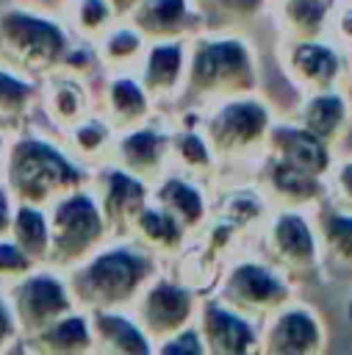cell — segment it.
Returning <instances> with one entry per match:
<instances>
[{
	"instance_id": "obj_19",
	"label": "cell",
	"mask_w": 352,
	"mask_h": 355,
	"mask_svg": "<svg viewBox=\"0 0 352 355\" xmlns=\"http://www.w3.org/2000/svg\"><path fill=\"white\" fill-rule=\"evenodd\" d=\"M150 313L158 324H172L186 316V297L177 288H158L150 297Z\"/></svg>"
},
{
	"instance_id": "obj_14",
	"label": "cell",
	"mask_w": 352,
	"mask_h": 355,
	"mask_svg": "<svg viewBox=\"0 0 352 355\" xmlns=\"http://www.w3.org/2000/svg\"><path fill=\"white\" fill-rule=\"evenodd\" d=\"M94 233H97V216H94V208L89 205V200H83V197L69 200L58 211V239L64 247L78 250Z\"/></svg>"
},
{
	"instance_id": "obj_40",
	"label": "cell",
	"mask_w": 352,
	"mask_h": 355,
	"mask_svg": "<svg viewBox=\"0 0 352 355\" xmlns=\"http://www.w3.org/2000/svg\"><path fill=\"white\" fill-rule=\"evenodd\" d=\"M3 333H6V316H3V311H0V338H3Z\"/></svg>"
},
{
	"instance_id": "obj_20",
	"label": "cell",
	"mask_w": 352,
	"mask_h": 355,
	"mask_svg": "<svg viewBox=\"0 0 352 355\" xmlns=\"http://www.w3.org/2000/svg\"><path fill=\"white\" fill-rule=\"evenodd\" d=\"M327 33H333V42H338L344 50L352 53V0H338L335 3Z\"/></svg>"
},
{
	"instance_id": "obj_32",
	"label": "cell",
	"mask_w": 352,
	"mask_h": 355,
	"mask_svg": "<svg viewBox=\"0 0 352 355\" xmlns=\"http://www.w3.org/2000/svg\"><path fill=\"white\" fill-rule=\"evenodd\" d=\"M19 266H25V258L14 247L0 244V269H19Z\"/></svg>"
},
{
	"instance_id": "obj_13",
	"label": "cell",
	"mask_w": 352,
	"mask_h": 355,
	"mask_svg": "<svg viewBox=\"0 0 352 355\" xmlns=\"http://www.w3.org/2000/svg\"><path fill=\"white\" fill-rule=\"evenodd\" d=\"M141 275V263L133 255L114 252L91 266V283L105 294H125Z\"/></svg>"
},
{
	"instance_id": "obj_9",
	"label": "cell",
	"mask_w": 352,
	"mask_h": 355,
	"mask_svg": "<svg viewBox=\"0 0 352 355\" xmlns=\"http://www.w3.org/2000/svg\"><path fill=\"white\" fill-rule=\"evenodd\" d=\"M269 180L274 186V191L285 200L288 208H316L319 202L327 200V183L319 175H310L288 161L274 158L272 169H269Z\"/></svg>"
},
{
	"instance_id": "obj_41",
	"label": "cell",
	"mask_w": 352,
	"mask_h": 355,
	"mask_svg": "<svg viewBox=\"0 0 352 355\" xmlns=\"http://www.w3.org/2000/svg\"><path fill=\"white\" fill-rule=\"evenodd\" d=\"M349 316H352V300H349Z\"/></svg>"
},
{
	"instance_id": "obj_12",
	"label": "cell",
	"mask_w": 352,
	"mask_h": 355,
	"mask_svg": "<svg viewBox=\"0 0 352 355\" xmlns=\"http://www.w3.org/2000/svg\"><path fill=\"white\" fill-rule=\"evenodd\" d=\"M17 178H25V186H47L61 180H75V172L42 144H25L17 161Z\"/></svg>"
},
{
	"instance_id": "obj_2",
	"label": "cell",
	"mask_w": 352,
	"mask_h": 355,
	"mask_svg": "<svg viewBox=\"0 0 352 355\" xmlns=\"http://www.w3.org/2000/svg\"><path fill=\"white\" fill-rule=\"evenodd\" d=\"M272 247L283 266L299 275H316L322 269V247L316 225L299 211L288 208L272 222Z\"/></svg>"
},
{
	"instance_id": "obj_30",
	"label": "cell",
	"mask_w": 352,
	"mask_h": 355,
	"mask_svg": "<svg viewBox=\"0 0 352 355\" xmlns=\"http://www.w3.org/2000/svg\"><path fill=\"white\" fill-rule=\"evenodd\" d=\"M55 338L61 341V344H80L83 338H86V330H83V324L78 322V319H72V322H67V324H61L58 330H55Z\"/></svg>"
},
{
	"instance_id": "obj_15",
	"label": "cell",
	"mask_w": 352,
	"mask_h": 355,
	"mask_svg": "<svg viewBox=\"0 0 352 355\" xmlns=\"http://www.w3.org/2000/svg\"><path fill=\"white\" fill-rule=\"evenodd\" d=\"M208 327L213 333V341H216V349H225V352H244V349H252V327L227 313V311H219V308H211V316H208Z\"/></svg>"
},
{
	"instance_id": "obj_26",
	"label": "cell",
	"mask_w": 352,
	"mask_h": 355,
	"mask_svg": "<svg viewBox=\"0 0 352 355\" xmlns=\"http://www.w3.org/2000/svg\"><path fill=\"white\" fill-rule=\"evenodd\" d=\"M166 197H169L175 205H180L188 216H197V214H200V197H197V191L186 189L183 183H172V186L166 189Z\"/></svg>"
},
{
	"instance_id": "obj_36",
	"label": "cell",
	"mask_w": 352,
	"mask_h": 355,
	"mask_svg": "<svg viewBox=\"0 0 352 355\" xmlns=\"http://www.w3.org/2000/svg\"><path fill=\"white\" fill-rule=\"evenodd\" d=\"M200 349H202V347H200V341L194 338V333H186L183 341H175V344L166 347V352H200Z\"/></svg>"
},
{
	"instance_id": "obj_5",
	"label": "cell",
	"mask_w": 352,
	"mask_h": 355,
	"mask_svg": "<svg viewBox=\"0 0 352 355\" xmlns=\"http://www.w3.org/2000/svg\"><path fill=\"white\" fill-rule=\"evenodd\" d=\"M316 233L322 247V266L352 277V214L335 208L330 200L316 205Z\"/></svg>"
},
{
	"instance_id": "obj_29",
	"label": "cell",
	"mask_w": 352,
	"mask_h": 355,
	"mask_svg": "<svg viewBox=\"0 0 352 355\" xmlns=\"http://www.w3.org/2000/svg\"><path fill=\"white\" fill-rule=\"evenodd\" d=\"M114 97H116V103L122 105V108H141V94H139V89L133 86V83H116V92H114Z\"/></svg>"
},
{
	"instance_id": "obj_6",
	"label": "cell",
	"mask_w": 352,
	"mask_h": 355,
	"mask_svg": "<svg viewBox=\"0 0 352 355\" xmlns=\"http://www.w3.org/2000/svg\"><path fill=\"white\" fill-rule=\"evenodd\" d=\"M272 147L277 153L280 161H288L310 175L327 178L330 166H333V147L327 141H322L319 136H313L310 130H305L302 125H280L272 128Z\"/></svg>"
},
{
	"instance_id": "obj_28",
	"label": "cell",
	"mask_w": 352,
	"mask_h": 355,
	"mask_svg": "<svg viewBox=\"0 0 352 355\" xmlns=\"http://www.w3.org/2000/svg\"><path fill=\"white\" fill-rule=\"evenodd\" d=\"M227 208H230V219H233V222H247V219H252V216L258 214V200H252V197H238V200H233Z\"/></svg>"
},
{
	"instance_id": "obj_33",
	"label": "cell",
	"mask_w": 352,
	"mask_h": 355,
	"mask_svg": "<svg viewBox=\"0 0 352 355\" xmlns=\"http://www.w3.org/2000/svg\"><path fill=\"white\" fill-rule=\"evenodd\" d=\"M216 3L227 11H236V14H252V11H258V6L263 0H216Z\"/></svg>"
},
{
	"instance_id": "obj_4",
	"label": "cell",
	"mask_w": 352,
	"mask_h": 355,
	"mask_svg": "<svg viewBox=\"0 0 352 355\" xmlns=\"http://www.w3.org/2000/svg\"><path fill=\"white\" fill-rule=\"evenodd\" d=\"M324 324L316 311L305 305L283 308L269 327L266 347L272 352H319L324 349Z\"/></svg>"
},
{
	"instance_id": "obj_10",
	"label": "cell",
	"mask_w": 352,
	"mask_h": 355,
	"mask_svg": "<svg viewBox=\"0 0 352 355\" xmlns=\"http://www.w3.org/2000/svg\"><path fill=\"white\" fill-rule=\"evenodd\" d=\"M216 130H219V139L225 144H236V147L255 144L269 130V111L261 103H252V100L233 103L222 111V116L216 122Z\"/></svg>"
},
{
	"instance_id": "obj_11",
	"label": "cell",
	"mask_w": 352,
	"mask_h": 355,
	"mask_svg": "<svg viewBox=\"0 0 352 355\" xmlns=\"http://www.w3.org/2000/svg\"><path fill=\"white\" fill-rule=\"evenodd\" d=\"M338 0H283L280 14L291 39H319L327 36L333 8Z\"/></svg>"
},
{
	"instance_id": "obj_27",
	"label": "cell",
	"mask_w": 352,
	"mask_h": 355,
	"mask_svg": "<svg viewBox=\"0 0 352 355\" xmlns=\"http://www.w3.org/2000/svg\"><path fill=\"white\" fill-rule=\"evenodd\" d=\"M155 147H158V141H155L152 133H139V136L127 139V144H125V150H127L130 158H136V161H147V158H152Z\"/></svg>"
},
{
	"instance_id": "obj_8",
	"label": "cell",
	"mask_w": 352,
	"mask_h": 355,
	"mask_svg": "<svg viewBox=\"0 0 352 355\" xmlns=\"http://www.w3.org/2000/svg\"><path fill=\"white\" fill-rule=\"evenodd\" d=\"M194 75L202 83H222V86H236V89L252 86L249 55H247L244 44H238V42L208 44L197 55V72Z\"/></svg>"
},
{
	"instance_id": "obj_7",
	"label": "cell",
	"mask_w": 352,
	"mask_h": 355,
	"mask_svg": "<svg viewBox=\"0 0 352 355\" xmlns=\"http://www.w3.org/2000/svg\"><path fill=\"white\" fill-rule=\"evenodd\" d=\"M230 297L238 305L258 308V311H274L283 308L288 300V286L280 275H274L269 266L261 263H244L230 277Z\"/></svg>"
},
{
	"instance_id": "obj_1",
	"label": "cell",
	"mask_w": 352,
	"mask_h": 355,
	"mask_svg": "<svg viewBox=\"0 0 352 355\" xmlns=\"http://www.w3.org/2000/svg\"><path fill=\"white\" fill-rule=\"evenodd\" d=\"M352 53L344 50L338 42L319 36V39H291L285 44V69L294 78V83L310 94V92H327V89H346Z\"/></svg>"
},
{
	"instance_id": "obj_37",
	"label": "cell",
	"mask_w": 352,
	"mask_h": 355,
	"mask_svg": "<svg viewBox=\"0 0 352 355\" xmlns=\"http://www.w3.org/2000/svg\"><path fill=\"white\" fill-rule=\"evenodd\" d=\"M183 147H186V155H188V161H202V158H205V150H202V144H200V139H194V136H188Z\"/></svg>"
},
{
	"instance_id": "obj_23",
	"label": "cell",
	"mask_w": 352,
	"mask_h": 355,
	"mask_svg": "<svg viewBox=\"0 0 352 355\" xmlns=\"http://www.w3.org/2000/svg\"><path fill=\"white\" fill-rule=\"evenodd\" d=\"M139 197H141V189H139L133 180H127V178H122V175L114 178L111 194H108V205H114V208H127V205H136Z\"/></svg>"
},
{
	"instance_id": "obj_35",
	"label": "cell",
	"mask_w": 352,
	"mask_h": 355,
	"mask_svg": "<svg viewBox=\"0 0 352 355\" xmlns=\"http://www.w3.org/2000/svg\"><path fill=\"white\" fill-rule=\"evenodd\" d=\"M103 17H105L103 3H100V0H86V6H83V19H86L89 25H97Z\"/></svg>"
},
{
	"instance_id": "obj_18",
	"label": "cell",
	"mask_w": 352,
	"mask_h": 355,
	"mask_svg": "<svg viewBox=\"0 0 352 355\" xmlns=\"http://www.w3.org/2000/svg\"><path fill=\"white\" fill-rule=\"evenodd\" d=\"M22 300H25L30 316H53L55 311L64 308L61 288L53 280H33L30 286H25Z\"/></svg>"
},
{
	"instance_id": "obj_25",
	"label": "cell",
	"mask_w": 352,
	"mask_h": 355,
	"mask_svg": "<svg viewBox=\"0 0 352 355\" xmlns=\"http://www.w3.org/2000/svg\"><path fill=\"white\" fill-rule=\"evenodd\" d=\"M103 327H105L108 333H114V338L125 341V349H139V352H144V344L139 341V333H136L127 322H122V319H103Z\"/></svg>"
},
{
	"instance_id": "obj_21",
	"label": "cell",
	"mask_w": 352,
	"mask_h": 355,
	"mask_svg": "<svg viewBox=\"0 0 352 355\" xmlns=\"http://www.w3.org/2000/svg\"><path fill=\"white\" fill-rule=\"evenodd\" d=\"M180 64V50L177 47H158L150 58V80L161 83V80H172L175 69Z\"/></svg>"
},
{
	"instance_id": "obj_22",
	"label": "cell",
	"mask_w": 352,
	"mask_h": 355,
	"mask_svg": "<svg viewBox=\"0 0 352 355\" xmlns=\"http://www.w3.org/2000/svg\"><path fill=\"white\" fill-rule=\"evenodd\" d=\"M19 239L30 247V250H42V241H44V222L36 211H22L19 214V227H17Z\"/></svg>"
},
{
	"instance_id": "obj_39",
	"label": "cell",
	"mask_w": 352,
	"mask_h": 355,
	"mask_svg": "<svg viewBox=\"0 0 352 355\" xmlns=\"http://www.w3.org/2000/svg\"><path fill=\"white\" fill-rule=\"evenodd\" d=\"M3 222H6V202H3V197H0V227H3Z\"/></svg>"
},
{
	"instance_id": "obj_24",
	"label": "cell",
	"mask_w": 352,
	"mask_h": 355,
	"mask_svg": "<svg viewBox=\"0 0 352 355\" xmlns=\"http://www.w3.org/2000/svg\"><path fill=\"white\" fill-rule=\"evenodd\" d=\"M183 14V0H158L155 6L147 8V19L152 22V28H169L172 22H177Z\"/></svg>"
},
{
	"instance_id": "obj_34",
	"label": "cell",
	"mask_w": 352,
	"mask_h": 355,
	"mask_svg": "<svg viewBox=\"0 0 352 355\" xmlns=\"http://www.w3.org/2000/svg\"><path fill=\"white\" fill-rule=\"evenodd\" d=\"M22 94H25V89H22L17 80L0 75V100H19Z\"/></svg>"
},
{
	"instance_id": "obj_31",
	"label": "cell",
	"mask_w": 352,
	"mask_h": 355,
	"mask_svg": "<svg viewBox=\"0 0 352 355\" xmlns=\"http://www.w3.org/2000/svg\"><path fill=\"white\" fill-rule=\"evenodd\" d=\"M144 227H147L152 236H166V239H172V236H175L172 222H169V219H164L161 214H147V216H144Z\"/></svg>"
},
{
	"instance_id": "obj_16",
	"label": "cell",
	"mask_w": 352,
	"mask_h": 355,
	"mask_svg": "<svg viewBox=\"0 0 352 355\" xmlns=\"http://www.w3.org/2000/svg\"><path fill=\"white\" fill-rule=\"evenodd\" d=\"M8 31L14 33V39L25 50H30L36 55H53L61 47L58 31L53 25H47V22H36V19H25V17H11L8 19Z\"/></svg>"
},
{
	"instance_id": "obj_3",
	"label": "cell",
	"mask_w": 352,
	"mask_h": 355,
	"mask_svg": "<svg viewBox=\"0 0 352 355\" xmlns=\"http://www.w3.org/2000/svg\"><path fill=\"white\" fill-rule=\"evenodd\" d=\"M352 122V103L344 89H327V92H310L302 97L297 125L335 147Z\"/></svg>"
},
{
	"instance_id": "obj_17",
	"label": "cell",
	"mask_w": 352,
	"mask_h": 355,
	"mask_svg": "<svg viewBox=\"0 0 352 355\" xmlns=\"http://www.w3.org/2000/svg\"><path fill=\"white\" fill-rule=\"evenodd\" d=\"M327 200L341 208V211H349L352 214V155H341L333 161L327 178Z\"/></svg>"
},
{
	"instance_id": "obj_38",
	"label": "cell",
	"mask_w": 352,
	"mask_h": 355,
	"mask_svg": "<svg viewBox=\"0 0 352 355\" xmlns=\"http://www.w3.org/2000/svg\"><path fill=\"white\" fill-rule=\"evenodd\" d=\"M133 47H136V36H130V33H125L114 42V53H130Z\"/></svg>"
}]
</instances>
